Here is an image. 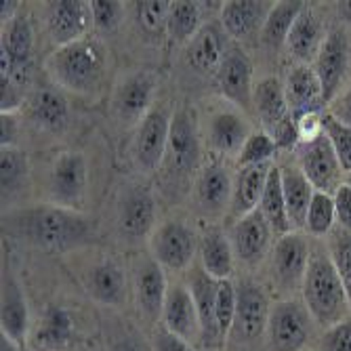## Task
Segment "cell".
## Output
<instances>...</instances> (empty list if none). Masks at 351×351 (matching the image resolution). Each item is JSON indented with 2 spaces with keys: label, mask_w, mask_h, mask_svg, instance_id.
Listing matches in <instances>:
<instances>
[{
  "label": "cell",
  "mask_w": 351,
  "mask_h": 351,
  "mask_svg": "<svg viewBox=\"0 0 351 351\" xmlns=\"http://www.w3.org/2000/svg\"><path fill=\"white\" fill-rule=\"evenodd\" d=\"M3 232L47 252H68L90 244L93 221L82 210L57 204H34L3 215Z\"/></svg>",
  "instance_id": "cell-1"
},
{
  "label": "cell",
  "mask_w": 351,
  "mask_h": 351,
  "mask_svg": "<svg viewBox=\"0 0 351 351\" xmlns=\"http://www.w3.org/2000/svg\"><path fill=\"white\" fill-rule=\"evenodd\" d=\"M45 70L55 86L76 95L97 90L108 70V49L97 38H84L57 47L45 61Z\"/></svg>",
  "instance_id": "cell-2"
},
{
  "label": "cell",
  "mask_w": 351,
  "mask_h": 351,
  "mask_svg": "<svg viewBox=\"0 0 351 351\" xmlns=\"http://www.w3.org/2000/svg\"><path fill=\"white\" fill-rule=\"evenodd\" d=\"M301 295L313 322L324 330L347 320V313L351 307L349 295L326 250H311Z\"/></svg>",
  "instance_id": "cell-3"
},
{
  "label": "cell",
  "mask_w": 351,
  "mask_h": 351,
  "mask_svg": "<svg viewBox=\"0 0 351 351\" xmlns=\"http://www.w3.org/2000/svg\"><path fill=\"white\" fill-rule=\"evenodd\" d=\"M202 169V135L196 120V114L189 108H179L173 112L171 135L167 154L160 167L169 187L194 185L196 175Z\"/></svg>",
  "instance_id": "cell-4"
},
{
  "label": "cell",
  "mask_w": 351,
  "mask_h": 351,
  "mask_svg": "<svg viewBox=\"0 0 351 351\" xmlns=\"http://www.w3.org/2000/svg\"><path fill=\"white\" fill-rule=\"evenodd\" d=\"M47 194L51 204L82 210L88 194V165L80 152L57 154L49 171Z\"/></svg>",
  "instance_id": "cell-5"
},
{
  "label": "cell",
  "mask_w": 351,
  "mask_h": 351,
  "mask_svg": "<svg viewBox=\"0 0 351 351\" xmlns=\"http://www.w3.org/2000/svg\"><path fill=\"white\" fill-rule=\"evenodd\" d=\"M313 317L303 301L280 299L271 305L267 322L269 351H305L311 337Z\"/></svg>",
  "instance_id": "cell-6"
},
{
  "label": "cell",
  "mask_w": 351,
  "mask_h": 351,
  "mask_svg": "<svg viewBox=\"0 0 351 351\" xmlns=\"http://www.w3.org/2000/svg\"><path fill=\"white\" fill-rule=\"evenodd\" d=\"M173 114L165 106H154V110L141 120L131 145L133 165L139 173L152 175L162 167L169 135H171Z\"/></svg>",
  "instance_id": "cell-7"
},
{
  "label": "cell",
  "mask_w": 351,
  "mask_h": 351,
  "mask_svg": "<svg viewBox=\"0 0 351 351\" xmlns=\"http://www.w3.org/2000/svg\"><path fill=\"white\" fill-rule=\"evenodd\" d=\"M200 238L183 221L171 219L158 226L149 238L152 259L169 271H185L194 263Z\"/></svg>",
  "instance_id": "cell-8"
},
{
  "label": "cell",
  "mask_w": 351,
  "mask_h": 351,
  "mask_svg": "<svg viewBox=\"0 0 351 351\" xmlns=\"http://www.w3.org/2000/svg\"><path fill=\"white\" fill-rule=\"evenodd\" d=\"M32 61H34V29L27 17L17 15L3 25L0 40V74L11 76L23 90L32 80Z\"/></svg>",
  "instance_id": "cell-9"
},
{
  "label": "cell",
  "mask_w": 351,
  "mask_h": 351,
  "mask_svg": "<svg viewBox=\"0 0 351 351\" xmlns=\"http://www.w3.org/2000/svg\"><path fill=\"white\" fill-rule=\"evenodd\" d=\"M297 167L313 185L315 191L335 196V191L345 183L347 173L341 167L328 137L322 133L317 139L297 145Z\"/></svg>",
  "instance_id": "cell-10"
},
{
  "label": "cell",
  "mask_w": 351,
  "mask_h": 351,
  "mask_svg": "<svg viewBox=\"0 0 351 351\" xmlns=\"http://www.w3.org/2000/svg\"><path fill=\"white\" fill-rule=\"evenodd\" d=\"M158 88V78L149 70H137L124 76L112 95V114L124 124L133 126L141 124V120L154 110V97Z\"/></svg>",
  "instance_id": "cell-11"
},
{
  "label": "cell",
  "mask_w": 351,
  "mask_h": 351,
  "mask_svg": "<svg viewBox=\"0 0 351 351\" xmlns=\"http://www.w3.org/2000/svg\"><path fill=\"white\" fill-rule=\"evenodd\" d=\"M309 236L303 232H291L280 236L271 248V276L274 284L282 291H301L309 259H311V246Z\"/></svg>",
  "instance_id": "cell-12"
},
{
  "label": "cell",
  "mask_w": 351,
  "mask_h": 351,
  "mask_svg": "<svg viewBox=\"0 0 351 351\" xmlns=\"http://www.w3.org/2000/svg\"><path fill=\"white\" fill-rule=\"evenodd\" d=\"M351 68V32L345 25H335L328 29L322 51L317 55L313 70L317 72L324 86L326 104L332 101L341 90V84Z\"/></svg>",
  "instance_id": "cell-13"
},
{
  "label": "cell",
  "mask_w": 351,
  "mask_h": 351,
  "mask_svg": "<svg viewBox=\"0 0 351 351\" xmlns=\"http://www.w3.org/2000/svg\"><path fill=\"white\" fill-rule=\"evenodd\" d=\"M252 126L242 110L236 106L217 108L206 120V143L221 158H238L244 143L252 135Z\"/></svg>",
  "instance_id": "cell-14"
},
{
  "label": "cell",
  "mask_w": 351,
  "mask_h": 351,
  "mask_svg": "<svg viewBox=\"0 0 351 351\" xmlns=\"http://www.w3.org/2000/svg\"><path fill=\"white\" fill-rule=\"evenodd\" d=\"M45 27L49 38L57 47H66L78 40L88 38L93 25L90 5L82 0H57L47 3L45 9Z\"/></svg>",
  "instance_id": "cell-15"
},
{
  "label": "cell",
  "mask_w": 351,
  "mask_h": 351,
  "mask_svg": "<svg viewBox=\"0 0 351 351\" xmlns=\"http://www.w3.org/2000/svg\"><path fill=\"white\" fill-rule=\"evenodd\" d=\"M228 236L236 254V261L248 267H257L259 263H263L267 254H271L276 234L261 215V210L257 208L254 213L236 221Z\"/></svg>",
  "instance_id": "cell-16"
},
{
  "label": "cell",
  "mask_w": 351,
  "mask_h": 351,
  "mask_svg": "<svg viewBox=\"0 0 351 351\" xmlns=\"http://www.w3.org/2000/svg\"><path fill=\"white\" fill-rule=\"evenodd\" d=\"M215 82L219 93L232 106H236L242 112H248L252 108V95H254L252 61L242 47L230 45L226 59H223L219 72L215 74Z\"/></svg>",
  "instance_id": "cell-17"
},
{
  "label": "cell",
  "mask_w": 351,
  "mask_h": 351,
  "mask_svg": "<svg viewBox=\"0 0 351 351\" xmlns=\"http://www.w3.org/2000/svg\"><path fill=\"white\" fill-rule=\"evenodd\" d=\"M236 293H238V303H236V320L232 332L246 343L257 341L267 332L271 303L265 291L252 280L240 282L236 286Z\"/></svg>",
  "instance_id": "cell-18"
},
{
  "label": "cell",
  "mask_w": 351,
  "mask_h": 351,
  "mask_svg": "<svg viewBox=\"0 0 351 351\" xmlns=\"http://www.w3.org/2000/svg\"><path fill=\"white\" fill-rule=\"evenodd\" d=\"M158 206L156 198L147 187H129L118 202L116 223L126 240L152 238L156 230Z\"/></svg>",
  "instance_id": "cell-19"
},
{
  "label": "cell",
  "mask_w": 351,
  "mask_h": 351,
  "mask_svg": "<svg viewBox=\"0 0 351 351\" xmlns=\"http://www.w3.org/2000/svg\"><path fill=\"white\" fill-rule=\"evenodd\" d=\"M191 187H194V200L198 208L206 217H221L226 210L230 213L234 175L223 162L210 160L208 165H202Z\"/></svg>",
  "instance_id": "cell-20"
},
{
  "label": "cell",
  "mask_w": 351,
  "mask_h": 351,
  "mask_svg": "<svg viewBox=\"0 0 351 351\" xmlns=\"http://www.w3.org/2000/svg\"><path fill=\"white\" fill-rule=\"evenodd\" d=\"M160 324L191 345L200 341V317L187 284L181 282L169 284Z\"/></svg>",
  "instance_id": "cell-21"
},
{
  "label": "cell",
  "mask_w": 351,
  "mask_h": 351,
  "mask_svg": "<svg viewBox=\"0 0 351 351\" xmlns=\"http://www.w3.org/2000/svg\"><path fill=\"white\" fill-rule=\"evenodd\" d=\"M284 90L293 118L309 112H324V106H328L324 99L322 80L313 66L297 63L295 68H291L284 80Z\"/></svg>",
  "instance_id": "cell-22"
},
{
  "label": "cell",
  "mask_w": 351,
  "mask_h": 351,
  "mask_svg": "<svg viewBox=\"0 0 351 351\" xmlns=\"http://www.w3.org/2000/svg\"><path fill=\"white\" fill-rule=\"evenodd\" d=\"M226 38L228 34H226V29H223L221 21L204 23L202 29L187 45V63L198 74L215 76L230 49Z\"/></svg>",
  "instance_id": "cell-23"
},
{
  "label": "cell",
  "mask_w": 351,
  "mask_h": 351,
  "mask_svg": "<svg viewBox=\"0 0 351 351\" xmlns=\"http://www.w3.org/2000/svg\"><path fill=\"white\" fill-rule=\"evenodd\" d=\"M187 286L194 297L198 317H200V343H204V349H215L221 343H226L219 335L217 328V317H215V299H217V284L219 280L210 278L200 265L189 267Z\"/></svg>",
  "instance_id": "cell-24"
},
{
  "label": "cell",
  "mask_w": 351,
  "mask_h": 351,
  "mask_svg": "<svg viewBox=\"0 0 351 351\" xmlns=\"http://www.w3.org/2000/svg\"><path fill=\"white\" fill-rule=\"evenodd\" d=\"M169 280L167 269L156 263L152 257L143 259L135 269V299L141 313L147 320H160L167 293H169Z\"/></svg>",
  "instance_id": "cell-25"
},
{
  "label": "cell",
  "mask_w": 351,
  "mask_h": 351,
  "mask_svg": "<svg viewBox=\"0 0 351 351\" xmlns=\"http://www.w3.org/2000/svg\"><path fill=\"white\" fill-rule=\"evenodd\" d=\"M27 114L36 126L49 133H61L70 120V106L59 86L43 84L27 95Z\"/></svg>",
  "instance_id": "cell-26"
},
{
  "label": "cell",
  "mask_w": 351,
  "mask_h": 351,
  "mask_svg": "<svg viewBox=\"0 0 351 351\" xmlns=\"http://www.w3.org/2000/svg\"><path fill=\"white\" fill-rule=\"evenodd\" d=\"M252 110L257 112L259 122L263 124V131L274 137L293 118L289 110V101H286L284 82L276 76L261 78L254 84Z\"/></svg>",
  "instance_id": "cell-27"
},
{
  "label": "cell",
  "mask_w": 351,
  "mask_h": 351,
  "mask_svg": "<svg viewBox=\"0 0 351 351\" xmlns=\"http://www.w3.org/2000/svg\"><path fill=\"white\" fill-rule=\"evenodd\" d=\"M29 330V309L23 295V286L17 282L15 276L7 274L3 276V295H0V332L25 345Z\"/></svg>",
  "instance_id": "cell-28"
},
{
  "label": "cell",
  "mask_w": 351,
  "mask_h": 351,
  "mask_svg": "<svg viewBox=\"0 0 351 351\" xmlns=\"http://www.w3.org/2000/svg\"><path fill=\"white\" fill-rule=\"evenodd\" d=\"M271 165H254V167H240L234 175V194L230 204V219L232 226L242 217L250 215L259 208L261 196L265 191Z\"/></svg>",
  "instance_id": "cell-29"
},
{
  "label": "cell",
  "mask_w": 351,
  "mask_h": 351,
  "mask_svg": "<svg viewBox=\"0 0 351 351\" xmlns=\"http://www.w3.org/2000/svg\"><path fill=\"white\" fill-rule=\"evenodd\" d=\"M326 34L328 32H324V25H322L320 17H317V13L305 5L291 29L289 38H286V49L291 51V55L297 59V63L313 66L317 55L322 51Z\"/></svg>",
  "instance_id": "cell-30"
},
{
  "label": "cell",
  "mask_w": 351,
  "mask_h": 351,
  "mask_svg": "<svg viewBox=\"0 0 351 351\" xmlns=\"http://www.w3.org/2000/svg\"><path fill=\"white\" fill-rule=\"evenodd\" d=\"M271 11V3H254V0H230L221 7V25L234 40H246L261 29Z\"/></svg>",
  "instance_id": "cell-31"
},
{
  "label": "cell",
  "mask_w": 351,
  "mask_h": 351,
  "mask_svg": "<svg viewBox=\"0 0 351 351\" xmlns=\"http://www.w3.org/2000/svg\"><path fill=\"white\" fill-rule=\"evenodd\" d=\"M84 291L86 295L101 305L118 307L126 301V276L124 269L112 261L95 263L84 276Z\"/></svg>",
  "instance_id": "cell-32"
},
{
  "label": "cell",
  "mask_w": 351,
  "mask_h": 351,
  "mask_svg": "<svg viewBox=\"0 0 351 351\" xmlns=\"http://www.w3.org/2000/svg\"><path fill=\"white\" fill-rule=\"evenodd\" d=\"M74 335L72 315L57 305H51L43 311L36 326L29 330L27 343L32 351H55L70 343Z\"/></svg>",
  "instance_id": "cell-33"
},
{
  "label": "cell",
  "mask_w": 351,
  "mask_h": 351,
  "mask_svg": "<svg viewBox=\"0 0 351 351\" xmlns=\"http://www.w3.org/2000/svg\"><path fill=\"white\" fill-rule=\"evenodd\" d=\"M200 267L215 280H232L236 267V254L230 242V236L219 230L210 228L200 236L198 244Z\"/></svg>",
  "instance_id": "cell-34"
},
{
  "label": "cell",
  "mask_w": 351,
  "mask_h": 351,
  "mask_svg": "<svg viewBox=\"0 0 351 351\" xmlns=\"http://www.w3.org/2000/svg\"><path fill=\"white\" fill-rule=\"evenodd\" d=\"M280 175H282V189H284V200H286L291 226L295 232H301L305 228V217L315 189L297 165L280 167Z\"/></svg>",
  "instance_id": "cell-35"
},
{
  "label": "cell",
  "mask_w": 351,
  "mask_h": 351,
  "mask_svg": "<svg viewBox=\"0 0 351 351\" xmlns=\"http://www.w3.org/2000/svg\"><path fill=\"white\" fill-rule=\"evenodd\" d=\"M259 210L265 217V221L269 223V228L274 230V234L278 236H286L295 232L289 219V210H286V200H284V189H282V175H280V167H271L269 171V179L265 185V191L259 202Z\"/></svg>",
  "instance_id": "cell-36"
},
{
  "label": "cell",
  "mask_w": 351,
  "mask_h": 351,
  "mask_svg": "<svg viewBox=\"0 0 351 351\" xmlns=\"http://www.w3.org/2000/svg\"><path fill=\"white\" fill-rule=\"evenodd\" d=\"M305 3H276L263 23V29H261V43L271 49V51H278L282 47H286V38H289L291 29L299 17V13L303 11Z\"/></svg>",
  "instance_id": "cell-37"
},
{
  "label": "cell",
  "mask_w": 351,
  "mask_h": 351,
  "mask_svg": "<svg viewBox=\"0 0 351 351\" xmlns=\"http://www.w3.org/2000/svg\"><path fill=\"white\" fill-rule=\"evenodd\" d=\"M202 7L200 3H187V0H177L171 3L169 11V25H167V36L171 40L183 45L194 38L198 32L202 29Z\"/></svg>",
  "instance_id": "cell-38"
},
{
  "label": "cell",
  "mask_w": 351,
  "mask_h": 351,
  "mask_svg": "<svg viewBox=\"0 0 351 351\" xmlns=\"http://www.w3.org/2000/svg\"><path fill=\"white\" fill-rule=\"evenodd\" d=\"M29 179V160L27 154L19 147L0 149V183L3 196H13L27 185Z\"/></svg>",
  "instance_id": "cell-39"
},
{
  "label": "cell",
  "mask_w": 351,
  "mask_h": 351,
  "mask_svg": "<svg viewBox=\"0 0 351 351\" xmlns=\"http://www.w3.org/2000/svg\"><path fill=\"white\" fill-rule=\"evenodd\" d=\"M171 3L167 0H143L135 5V21L145 38L160 40L167 34Z\"/></svg>",
  "instance_id": "cell-40"
},
{
  "label": "cell",
  "mask_w": 351,
  "mask_h": 351,
  "mask_svg": "<svg viewBox=\"0 0 351 351\" xmlns=\"http://www.w3.org/2000/svg\"><path fill=\"white\" fill-rule=\"evenodd\" d=\"M335 228H337V213H335L332 196L315 191L313 200L309 204V210H307V217H305L303 232L309 238H326Z\"/></svg>",
  "instance_id": "cell-41"
},
{
  "label": "cell",
  "mask_w": 351,
  "mask_h": 351,
  "mask_svg": "<svg viewBox=\"0 0 351 351\" xmlns=\"http://www.w3.org/2000/svg\"><path fill=\"white\" fill-rule=\"evenodd\" d=\"M326 252H328L332 265L337 267L345 289H347V295H349L351 293V232L335 228L326 236Z\"/></svg>",
  "instance_id": "cell-42"
},
{
  "label": "cell",
  "mask_w": 351,
  "mask_h": 351,
  "mask_svg": "<svg viewBox=\"0 0 351 351\" xmlns=\"http://www.w3.org/2000/svg\"><path fill=\"white\" fill-rule=\"evenodd\" d=\"M236 303H238L236 284L232 280H219L217 299H215V317L223 341L228 339V335H232L234 320H236Z\"/></svg>",
  "instance_id": "cell-43"
},
{
  "label": "cell",
  "mask_w": 351,
  "mask_h": 351,
  "mask_svg": "<svg viewBox=\"0 0 351 351\" xmlns=\"http://www.w3.org/2000/svg\"><path fill=\"white\" fill-rule=\"evenodd\" d=\"M278 143L274 137L265 131H254L248 141L244 143L240 156H238V165L240 167H254V165H271L274 158L278 154Z\"/></svg>",
  "instance_id": "cell-44"
},
{
  "label": "cell",
  "mask_w": 351,
  "mask_h": 351,
  "mask_svg": "<svg viewBox=\"0 0 351 351\" xmlns=\"http://www.w3.org/2000/svg\"><path fill=\"white\" fill-rule=\"evenodd\" d=\"M322 124H324V135L328 137L337 158L341 160L343 171L349 175L351 173V129H347L345 124L335 120L328 112H324Z\"/></svg>",
  "instance_id": "cell-45"
},
{
  "label": "cell",
  "mask_w": 351,
  "mask_h": 351,
  "mask_svg": "<svg viewBox=\"0 0 351 351\" xmlns=\"http://www.w3.org/2000/svg\"><path fill=\"white\" fill-rule=\"evenodd\" d=\"M90 5V15H93V25L97 32H108L116 29L122 21L124 7L122 3H114V0H93Z\"/></svg>",
  "instance_id": "cell-46"
},
{
  "label": "cell",
  "mask_w": 351,
  "mask_h": 351,
  "mask_svg": "<svg viewBox=\"0 0 351 351\" xmlns=\"http://www.w3.org/2000/svg\"><path fill=\"white\" fill-rule=\"evenodd\" d=\"M27 101L25 90L7 74H0V112H19L21 106Z\"/></svg>",
  "instance_id": "cell-47"
},
{
  "label": "cell",
  "mask_w": 351,
  "mask_h": 351,
  "mask_svg": "<svg viewBox=\"0 0 351 351\" xmlns=\"http://www.w3.org/2000/svg\"><path fill=\"white\" fill-rule=\"evenodd\" d=\"M320 351H351V320H343L341 324L326 328L320 341Z\"/></svg>",
  "instance_id": "cell-48"
},
{
  "label": "cell",
  "mask_w": 351,
  "mask_h": 351,
  "mask_svg": "<svg viewBox=\"0 0 351 351\" xmlns=\"http://www.w3.org/2000/svg\"><path fill=\"white\" fill-rule=\"evenodd\" d=\"M324 112H309V114H301V116L293 118L295 120V126H297L299 143L313 141V139H317V137L324 133V124H322Z\"/></svg>",
  "instance_id": "cell-49"
},
{
  "label": "cell",
  "mask_w": 351,
  "mask_h": 351,
  "mask_svg": "<svg viewBox=\"0 0 351 351\" xmlns=\"http://www.w3.org/2000/svg\"><path fill=\"white\" fill-rule=\"evenodd\" d=\"M152 351H196V349L191 343H187L185 339L177 337L175 332H171L169 328H165L160 324L154 330Z\"/></svg>",
  "instance_id": "cell-50"
},
{
  "label": "cell",
  "mask_w": 351,
  "mask_h": 351,
  "mask_svg": "<svg viewBox=\"0 0 351 351\" xmlns=\"http://www.w3.org/2000/svg\"><path fill=\"white\" fill-rule=\"evenodd\" d=\"M335 213H337V228L351 232V185L343 183L335 191Z\"/></svg>",
  "instance_id": "cell-51"
},
{
  "label": "cell",
  "mask_w": 351,
  "mask_h": 351,
  "mask_svg": "<svg viewBox=\"0 0 351 351\" xmlns=\"http://www.w3.org/2000/svg\"><path fill=\"white\" fill-rule=\"evenodd\" d=\"M326 112L335 120H339L341 124H345L347 129H351V84H347L345 88H341L335 95L332 101L326 108Z\"/></svg>",
  "instance_id": "cell-52"
},
{
  "label": "cell",
  "mask_w": 351,
  "mask_h": 351,
  "mask_svg": "<svg viewBox=\"0 0 351 351\" xmlns=\"http://www.w3.org/2000/svg\"><path fill=\"white\" fill-rule=\"evenodd\" d=\"M19 137H21L19 112L0 114V143H3V147H17Z\"/></svg>",
  "instance_id": "cell-53"
},
{
  "label": "cell",
  "mask_w": 351,
  "mask_h": 351,
  "mask_svg": "<svg viewBox=\"0 0 351 351\" xmlns=\"http://www.w3.org/2000/svg\"><path fill=\"white\" fill-rule=\"evenodd\" d=\"M110 351H149L141 337L137 335H122L120 339L112 341Z\"/></svg>",
  "instance_id": "cell-54"
},
{
  "label": "cell",
  "mask_w": 351,
  "mask_h": 351,
  "mask_svg": "<svg viewBox=\"0 0 351 351\" xmlns=\"http://www.w3.org/2000/svg\"><path fill=\"white\" fill-rule=\"evenodd\" d=\"M21 349H23L21 343H17L15 339H11L5 332H0V351H21Z\"/></svg>",
  "instance_id": "cell-55"
},
{
  "label": "cell",
  "mask_w": 351,
  "mask_h": 351,
  "mask_svg": "<svg viewBox=\"0 0 351 351\" xmlns=\"http://www.w3.org/2000/svg\"><path fill=\"white\" fill-rule=\"evenodd\" d=\"M17 15H19V3H13V0H11V3L3 5V25L13 21Z\"/></svg>",
  "instance_id": "cell-56"
},
{
  "label": "cell",
  "mask_w": 351,
  "mask_h": 351,
  "mask_svg": "<svg viewBox=\"0 0 351 351\" xmlns=\"http://www.w3.org/2000/svg\"><path fill=\"white\" fill-rule=\"evenodd\" d=\"M339 13L347 23H351V3H339Z\"/></svg>",
  "instance_id": "cell-57"
},
{
  "label": "cell",
  "mask_w": 351,
  "mask_h": 351,
  "mask_svg": "<svg viewBox=\"0 0 351 351\" xmlns=\"http://www.w3.org/2000/svg\"><path fill=\"white\" fill-rule=\"evenodd\" d=\"M345 183H347V185H351V173H349V175L345 177Z\"/></svg>",
  "instance_id": "cell-58"
},
{
  "label": "cell",
  "mask_w": 351,
  "mask_h": 351,
  "mask_svg": "<svg viewBox=\"0 0 351 351\" xmlns=\"http://www.w3.org/2000/svg\"><path fill=\"white\" fill-rule=\"evenodd\" d=\"M21 351H32V349H29V347H23V349H21Z\"/></svg>",
  "instance_id": "cell-59"
},
{
  "label": "cell",
  "mask_w": 351,
  "mask_h": 351,
  "mask_svg": "<svg viewBox=\"0 0 351 351\" xmlns=\"http://www.w3.org/2000/svg\"><path fill=\"white\" fill-rule=\"evenodd\" d=\"M198 351H215V349H198Z\"/></svg>",
  "instance_id": "cell-60"
},
{
  "label": "cell",
  "mask_w": 351,
  "mask_h": 351,
  "mask_svg": "<svg viewBox=\"0 0 351 351\" xmlns=\"http://www.w3.org/2000/svg\"><path fill=\"white\" fill-rule=\"evenodd\" d=\"M349 303H351V293H349Z\"/></svg>",
  "instance_id": "cell-61"
},
{
  "label": "cell",
  "mask_w": 351,
  "mask_h": 351,
  "mask_svg": "<svg viewBox=\"0 0 351 351\" xmlns=\"http://www.w3.org/2000/svg\"><path fill=\"white\" fill-rule=\"evenodd\" d=\"M305 351H309V349H305Z\"/></svg>",
  "instance_id": "cell-62"
}]
</instances>
